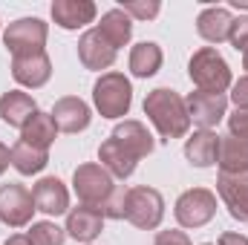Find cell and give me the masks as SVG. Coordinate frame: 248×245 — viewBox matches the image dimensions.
Masks as SVG:
<instances>
[{
    "label": "cell",
    "instance_id": "cell-23",
    "mask_svg": "<svg viewBox=\"0 0 248 245\" xmlns=\"http://www.w3.org/2000/svg\"><path fill=\"white\" fill-rule=\"evenodd\" d=\"M9 159H12V168L23 176H32V173H41L46 165H49V150H41V147H32L26 141H15L12 150H9Z\"/></svg>",
    "mask_w": 248,
    "mask_h": 245
},
{
    "label": "cell",
    "instance_id": "cell-25",
    "mask_svg": "<svg viewBox=\"0 0 248 245\" xmlns=\"http://www.w3.org/2000/svg\"><path fill=\"white\" fill-rule=\"evenodd\" d=\"M162 66V49L153 41H141L130 49V72L136 78H150Z\"/></svg>",
    "mask_w": 248,
    "mask_h": 245
},
{
    "label": "cell",
    "instance_id": "cell-35",
    "mask_svg": "<svg viewBox=\"0 0 248 245\" xmlns=\"http://www.w3.org/2000/svg\"><path fill=\"white\" fill-rule=\"evenodd\" d=\"M3 245H32V240H29V237H23V234H15V237H9Z\"/></svg>",
    "mask_w": 248,
    "mask_h": 245
},
{
    "label": "cell",
    "instance_id": "cell-21",
    "mask_svg": "<svg viewBox=\"0 0 248 245\" xmlns=\"http://www.w3.org/2000/svg\"><path fill=\"white\" fill-rule=\"evenodd\" d=\"M98 162H101V168H104L113 179H127V176L136 170V162H139V159H136L133 153H127L122 144L110 136V138L98 147Z\"/></svg>",
    "mask_w": 248,
    "mask_h": 245
},
{
    "label": "cell",
    "instance_id": "cell-3",
    "mask_svg": "<svg viewBox=\"0 0 248 245\" xmlns=\"http://www.w3.org/2000/svg\"><path fill=\"white\" fill-rule=\"evenodd\" d=\"M72 187H75V196L81 199V205H90V208H98L104 214V208L110 205V199L116 196V182L113 176L95 165V162H87V165H78L75 173H72Z\"/></svg>",
    "mask_w": 248,
    "mask_h": 245
},
{
    "label": "cell",
    "instance_id": "cell-11",
    "mask_svg": "<svg viewBox=\"0 0 248 245\" xmlns=\"http://www.w3.org/2000/svg\"><path fill=\"white\" fill-rule=\"evenodd\" d=\"M217 190L228 214L240 222H248V173H219Z\"/></svg>",
    "mask_w": 248,
    "mask_h": 245
},
{
    "label": "cell",
    "instance_id": "cell-22",
    "mask_svg": "<svg viewBox=\"0 0 248 245\" xmlns=\"http://www.w3.org/2000/svg\"><path fill=\"white\" fill-rule=\"evenodd\" d=\"M219 173H248V133L225 136L219 144Z\"/></svg>",
    "mask_w": 248,
    "mask_h": 245
},
{
    "label": "cell",
    "instance_id": "cell-37",
    "mask_svg": "<svg viewBox=\"0 0 248 245\" xmlns=\"http://www.w3.org/2000/svg\"><path fill=\"white\" fill-rule=\"evenodd\" d=\"M205 245H211V243H205Z\"/></svg>",
    "mask_w": 248,
    "mask_h": 245
},
{
    "label": "cell",
    "instance_id": "cell-28",
    "mask_svg": "<svg viewBox=\"0 0 248 245\" xmlns=\"http://www.w3.org/2000/svg\"><path fill=\"white\" fill-rule=\"evenodd\" d=\"M159 3L156 0H124L122 3V12L127 17H139V20H150L159 15Z\"/></svg>",
    "mask_w": 248,
    "mask_h": 245
},
{
    "label": "cell",
    "instance_id": "cell-4",
    "mask_svg": "<svg viewBox=\"0 0 248 245\" xmlns=\"http://www.w3.org/2000/svg\"><path fill=\"white\" fill-rule=\"evenodd\" d=\"M187 75L202 92H225L231 87V69L214 46H202L199 52H193Z\"/></svg>",
    "mask_w": 248,
    "mask_h": 245
},
{
    "label": "cell",
    "instance_id": "cell-9",
    "mask_svg": "<svg viewBox=\"0 0 248 245\" xmlns=\"http://www.w3.org/2000/svg\"><path fill=\"white\" fill-rule=\"evenodd\" d=\"M185 107H187L190 122L199 124L202 130H211V127H217L222 122V116L228 110V98L222 92H202V90H196V92H190L185 98Z\"/></svg>",
    "mask_w": 248,
    "mask_h": 245
},
{
    "label": "cell",
    "instance_id": "cell-27",
    "mask_svg": "<svg viewBox=\"0 0 248 245\" xmlns=\"http://www.w3.org/2000/svg\"><path fill=\"white\" fill-rule=\"evenodd\" d=\"M32 245H63L66 240V231L58 228L55 222H32L29 234H26Z\"/></svg>",
    "mask_w": 248,
    "mask_h": 245
},
{
    "label": "cell",
    "instance_id": "cell-17",
    "mask_svg": "<svg viewBox=\"0 0 248 245\" xmlns=\"http://www.w3.org/2000/svg\"><path fill=\"white\" fill-rule=\"evenodd\" d=\"M219 144L222 138L214 130H199L185 141V156L193 168H211L219 162Z\"/></svg>",
    "mask_w": 248,
    "mask_h": 245
},
{
    "label": "cell",
    "instance_id": "cell-12",
    "mask_svg": "<svg viewBox=\"0 0 248 245\" xmlns=\"http://www.w3.org/2000/svg\"><path fill=\"white\" fill-rule=\"evenodd\" d=\"M32 199H35V211H44L49 216H61L69 211V190L61 179L46 176L32 187Z\"/></svg>",
    "mask_w": 248,
    "mask_h": 245
},
{
    "label": "cell",
    "instance_id": "cell-26",
    "mask_svg": "<svg viewBox=\"0 0 248 245\" xmlns=\"http://www.w3.org/2000/svg\"><path fill=\"white\" fill-rule=\"evenodd\" d=\"M98 32L107 38V44H110L113 49H119V46H124V44L130 41V35H133V23H130V17L124 15L122 9H110V12L101 15Z\"/></svg>",
    "mask_w": 248,
    "mask_h": 245
},
{
    "label": "cell",
    "instance_id": "cell-33",
    "mask_svg": "<svg viewBox=\"0 0 248 245\" xmlns=\"http://www.w3.org/2000/svg\"><path fill=\"white\" fill-rule=\"evenodd\" d=\"M219 245H248V240L243 234H231V231H228V234L219 237Z\"/></svg>",
    "mask_w": 248,
    "mask_h": 245
},
{
    "label": "cell",
    "instance_id": "cell-1",
    "mask_svg": "<svg viewBox=\"0 0 248 245\" xmlns=\"http://www.w3.org/2000/svg\"><path fill=\"white\" fill-rule=\"evenodd\" d=\"M144 116L153 122V127L159 130V136L165 141L182 138L187 133V127H190L185 98L176 90H168V87H159V90L147 92V98H144Z\"/></svg>",
    "mask_w": 248,
    "mask_h": 245
},
{
    "label": "cell",
    "instance_id": "cell-8",
    "mask_svg": "<svg viewBox=\"0 0 248 245\" xmlns=\"http://www.w3.org/2000/svg\"><path fill=\"white\" fill-rule=\"evenodd\" d=\"M35 214V199L32 190H26L23 184L9 182L0 187V222L9 228H23L32 222Z\"/></svg>",
    "mask_w": 248,
    "mask_h": 245
},
{
    "label": "cell",
    "instance_id": "cell-15",
    "mask_svg": "<svg viewBox=\"0 0 248 245\" xmlns=\"http://www.w3.org/2000/svg\"><path fill=\"white\" fill-rule=\"evenodd\" d=\"M104 228V214L98 208H90V205H78L66 214V234L78 243H93Z\"/></svg>",
    "mask_w": 248,
    "mask_h": 245
},
{
    "label": "cell",
    "instance_id": "cell-7",
    "mask_svg": "<svg viewBox=\"0 0 248 245\" xmlns=\"http://www.w3.org/2000/svg\"><path fill=\"white\" fill-rule=\"evenodd\" d=\"M173 214H176L182 228H202L217 214V196L211 190H205V187H190L176 199Z\"/></svg>",
    "mask_w": 248,
    "mask_h": 245
},
{
    "label": "cell",
    "instance_id": "cell-32",
    "mask_svg": "<svg viewBox=\"0 0 248 245\" xmlns=\"http://www.w3.org/2000/svg\"><path fill=\"white\" fill-rule=\"evenodd\" d=\"M228 130H231V136H246L248 133V110H237L228 119Z\"/></svg>",
    "mask_w": 248,
    "mask_h": 245
},
{
    "label": "cell",
    "instance_id": "cell-13",
    "mask_svg": "<svg viewBox=\"0 0 248 245\" xmlns=\"http://www.w3.org/2000/svg\"><path fill=\"white\" fill-rule=\"evenodd\" d=\"M78 58L87 69H107L116 61V49L107 44V38L98 29H87L78 41Z\"/></svg>",
    "mask_w": 248,
    "mask_h": 245
},
{
    "label": "cell",
    "instance_id": "cell-14",
    "mask_svg": "<svg viewBox=\"0 0 248 245\" xmlns=\"http://www.w3.org/2000/svg\"><path fill=\"white\" fill-rule=\"evenodd\" d=\"M52 122L61 133H81L90 127V107L78 98V95H66V98H58L55 107H52Z\"/></svg>",
    "mask_w": 248,
    "mask_h": 245
},
{
    "label": "cell",
    "instance_id": "cell-16",
    "mask_svg": "<svg viewBox=\"0 0 248 245\" xmlns=\"http://www.w3.org/2000/svg\"><path fill=\"white\" fill-rule=\"evenodd\" d=\"M95 3L93 0H55L52 3V20L61 29H81L95 20Z\"/></svg>",
    "mask_w": 248,
    "mask_h": 245
},
{
    "label": "cell",
    "instance_id": "cell-31",
    "mask_svg": "<svg viewBox=\"0 0 248 245\" xmlns=\"http://www.w3.org/2000/svg\"><path fill=\"white\" fill-rule=\"evenodd\" d=\"M231 101L237 104V110H248V75H243V78H240V81L234 84Z\"/></svg>",
    "mask_w": 248,
    "mask_h": 245
},
{
    "label": "cell",
    "instance_id": "cell-36",
    "mask_svg": "<svg viewBox=\"0 0 248 245\" xmlns=\"http://www.w3.org/2000/svg\"><path fill=\"white\" fill-rule=\"evenodd\" d=\"M243 66H246V69H248V46H246V49H243Z\"/></svg>",
    "mask_w": 248,
    "mask_h": 245
},
{
    "label": "cell",
    "instance_id": "cell-18",
    "mask_svg": "<svg viewBox=\"0 0 248 245\" xmlns=\"http://www.w3.org/2000/svg\"><path fill=\"white\" fill-rule=\"evenodd\" d=\"M231 29H234V17L228 9H219V6H211L205 9L199 17H196V32L208 41V44H222L231 38Z\"/></svg>",
    "mask_w": 248,
    "mask_h": 245
},
{
    "label": "cell",
    "instance_id": "cell-29",
    "mask_svg": "<svg viewBox=\"0 0 248 245\" xmlns=\"http://www.w3.org/2000/svg\"><path fill=\"white\" fill-rule=\"evenodd\" d=\"M231 46L237 49V52H243L248 46V17H240V20H234V29H231Z\"/></svg>",
    "mask_w": 248,
    "mask_h": 245
},
{
    "label": "cell",
    "instance_id": "cell-34",
    "mask_svg": "<svg viewBox=\"0 0 248 245\" xmlns=\"http://www.w3.org/2000/svg\"><path fill=\"white\" fill-rule=\"evenodd\" d=\"M9 165H12V159H9V147L0 141V176L6 173V168H9Z\"/></svg>",
    "mask_w": 248,
    "mask_h": 245
},
{
    "label": "cell",
    "instance_id": "cell-6",
    "mask_svg": "<svg viewBox=\"0 0 248 245\" xmlns=\"http://www.w3.org/2000/svg\"><path fill=\"white\" fill-rule=\"evenodd\" d=\"M3 44L12 55H32V52H44L46 44V23L41 17H20L15 23H9V29L3 32Z\"/></svg>",
    "mask_w": 248,
    "mask_h": 245
},
{
    "label": "cell",
    "instance_id": "cell-30",
    "mask_svg": "<svg viewBox=\"0 0 248 245\" xmlns=\"http://www.w3.org/2000/svg\"><path fill=\"white\" fill-rule=\"evenodd\" d=\"M153 245H190L185 231H159Z\"/></svg>",
    "mask_w": 248,
    "mask_h": 245
},
{
    "label": "cell",
    "instance_id": "cell-10",
    "mask_svg": "<svg viewBox=\"0 0 248 245\" xmlns=\"http://www.w3.org/2000/svg\"><path fill=\"white\" fill-rule=\"evenodd\" d=\"M12 75L20 87L38 90L49 81L52 75V61L46 52H32V55H12Z\"/></svg>",
    "mask_w": 248,
    "mask_h": 245
},
{
    "label": "cell",
    "instance_id": "cell-5",
    "mask_svg": "<svg viewBox=\"0 0 248 245\" xmlns=\"http://www.w3.org/2000/svg\"><path fill=\"white\" fill-rule=\"evenodd\" d=\"M93 101H95V110L104 119H122V116L130 113L133 87L122 72H104L93 87Z\"/></svg>",
    "mask_w": 248,
    "mask_h": 245
},
{
    "label": "cell",
    "instance_id": "cell-2",
    "mask_svg": "<svg viewBox=\"0 0 248 245\" xmlns=\"http://www.w3.org/2000/svg\"><path fill=\"white\" fill-rule=\"evenodd\" d=\"M165 216V199L156 187L139 184L124 190V202H122V219H127L130 225L141 228V231H153L159 228Z\"/></svg>",
    "mask_w": 248,
    "mask_h": 245
},
{
    "label": "cell",
    "instance_id": "cell-19",
    "mask_svg": "<svg viewBox=\"0 0 248 245\" xmlns=\"http://www.w3.org/2000/svg\"><path fill=\"white\" fill-rule=\"evenodd\" d=\"M38 113L35 101L29 92H20V90H9L0 95V119L9 124V127H26V122Z\"/></svg>",
    "mask_w": 248,
    "mask_h": 245
},
{
    "label": "cell",
    "instance_id": "cell-24",
    "mask_svg": "<svg viewBox=\"0 0 248 245\" xmlns=\"http://www.w3.org/2000/svg\"><path fill=\"white\" fill-rule=\"evenodd\" d=\"M55 136H58V127L52 122V116L49 113H41V110L20 130V141H26L32 147H41V150H49V144L55 141Z\"/></svg>",
    "mask_w": 248,
    "mask_h": 245
},
{
    "label": "cell",
    "instance_id": "cell-20",
    "mask_svg": "<svg viewBox=\"0 0 248 245\" xmlns=\"http://www.w3.org/2000/svg\"><path fill=\"white\" fill-rule=\"evenodd\" d=\"M113 138L122 144L127 153H133L136 159H144V156L153 153V136L147 133V127L141 122H133V119L122 122L113 130Z\"/></svg>",
    "mask_w": 248,
    "mask_h": 245
}]
</instances>
